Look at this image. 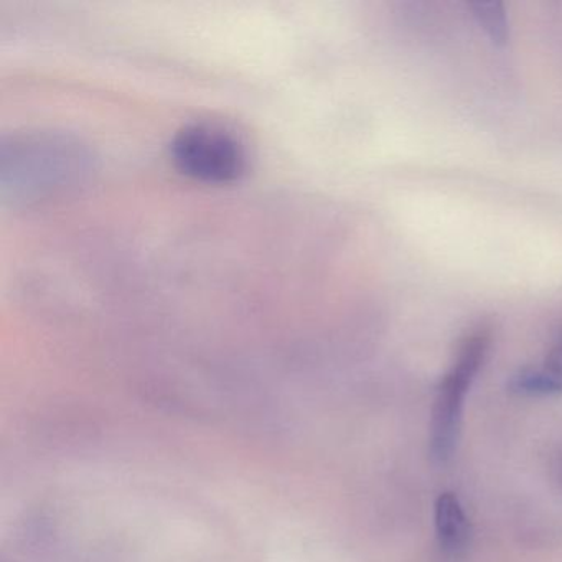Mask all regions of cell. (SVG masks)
<instances>
[{
  "mask_svg": "<svg viewBox=\"0 0 562 562\" xmlns=\"http://www.w3.org/2000/svg\"><path fill=\"white\" fill-rule=\"evenodd\" d=\"M492 345V330L479 327L467 335L450 370L437 387L430 420V452L434 459L446 462L459 442L462 424L463 401L485 363Z\"/></svg>",
  "mask_w": 562,
  "mask_h": 562,
  "instance_id": "obj_2",
  "label": "cell"
},
{
  "mask_svg": "<svg viewBox=\"0 0 562 562\" xmlns=\"http://www.w3.org/2000/svg\"><path fill=\"white\" fill-rule=\"evenodd\" d=\"M470 9L496 44L508 41V19L502 2H472Z\"/></svg>",
  "mask_w": 562,
  "mask_h": 562,
  "instance_id": "obj_6",
  "label": "cell"
},
{
  "mask_svg": "<svg viewBox=\"0 0 562 562\" xmlns=\"http://www.w3.org/2000/svg\"><path fill=\"white\" fill-rule=\"evenodd\" d=\"M88 162L85 147L61 134L19 137L4 146L2 187L14 199L44 195L80 179Z\"/></svg>",
  "mask_w": 562,
  "mask_h": 562,
  "instance_id": "obj_1",
  "label": "cell"
},
{
  "mask_svg": "<svg viewBox=\"0 0 562 562\" xmlns=\"http://www.w3.org/2000/svg\"><path fill=\"white\" fill-rule=\"evenodd\" d=\"M177 169L206 183H229L246 170V149L232 131L215 124L183 127L172 143Z\"/></svg>",
  "mask_w": 562,
  "mask_h": 562,
  "instance_id": "obj_3",
  "label": "cell"
},
{
  "mask_svg": "<svg viewBox=\"0 0 562 562\" xmlns=\"http://www.w3.org/2000/svg\"><path fill=\"white\" fill-rule=\"evenodd\" d=\"M509 390L522 396L538 397L562 393V324L542 367L518 371L509 381Z\"/></svg>",
  "mask_w": 562,
  "mask_h": 562,
  "instance_id": "obj_5",
  "label": "cell"
},
{
  "mask_svg": "<svg viewBox=\"0 0 562 562\" xmlns=\"http://www.w3.org/2000/svg\"><path fill=\"white\" fill-rule=\"evenodd\" d=\"M437 542L440 551L450 559H459L465 554L470 542V522L453 493H440L434 508Z\"/></svg>",
  "mask_w": 562,
  "mask_h": 562,
  "instance_id": "obj_4",
  "label": "cell"
}]
</instances>
